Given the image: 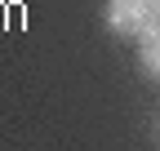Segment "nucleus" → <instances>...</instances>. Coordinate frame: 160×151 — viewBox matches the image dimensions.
<instances>
[{
  "instance_id": "obj_1",
  "label": "nucleus",
  "mask_w": 160,
  "mask_h": 151,
  "mask_svg": "<svg viewBox=\"0 0 160 151\" xmlns=\"http://www.w3.org/2000/svg\"><path fill=\"white\" fill-rule=\"evenodd\" d=\"M160 9V0H107V27L116 36H138V27Z\"/></svg>"
},
{
  "instance_id": "obj_3",
  "label": "nucleus",
  "mask_w": 160,
  "mask_h": 151,
  "mask_svg": "<svg viewBox=\"0 0 160 151\" xmlns=\"http://www.w3.org/2000/svg\"><path fill=\"white\" fill-rule=\"evenodd\" d=\"M156 142H160V120H156Z\"/></svg>"
},
{
  "instance_id": "obj_2",
  "label": "nucleus",
  "mask_w": 160,
  "mask_h": 151,
  "mask_svg": "<svg viewBox=\"0 0 160 151\" xmlns=\"http://www.w3.org/2000/svg\"><path fill=\"white\" fill-rule=\"evenodd\" d=\"M138 62H142V71L151 76V80H160V40L142 45V53H138Z\"/></svg>"
}]
</instances>
